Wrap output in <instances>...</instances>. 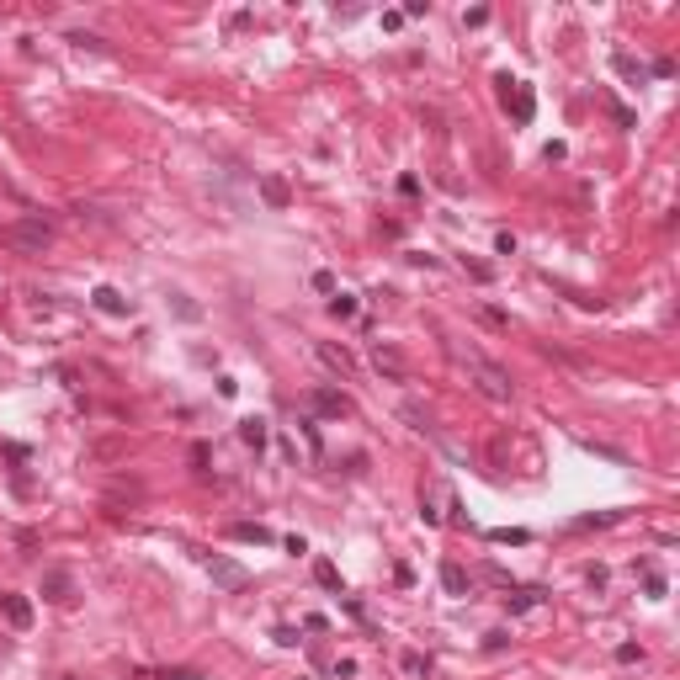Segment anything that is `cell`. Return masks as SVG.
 <instances>
[{"label":"cell","mask_w":680,"mask_h":680,"mask_svg":"<svg viewBox=\"0 0 680 680\" xmlns=\"http://www.w3.org/2000/svg\"><path fill=\"white\" fill-rule=\"evenodd\" d=\"M176 314H181V319H197V314H203V309H197V303H191V298H176Z\"/></svg>","instance_id":"obj_28"},{"label":"cell","mask_w":680,"mask_h":680,"mask_svg":"<svg viewBox=\"0 0 680 680\" xmlns=\"http://www.w3.org/2000/svg\"><path fill=\"white\" fill-rule=\"evenodd\" d=\"M457 361L468 367V378L478 383V394L484 399H494V404H511V394H515V383H511V372L505 367H494L484 351H473V346H457Z\"/></svg>","instance_id":"obj_1"},{"label":"cell","mask_w":680,"mask_h":680,"mask_svg":"<svg viewBox=\"0 0 680 680\" xmlns=\"http://www.w3.org/2000/svg\"><path fill=\"white\" fill-rule=\"evenodd\" d=\"M617 70L627 75V80H638V85H643V75H648L643 64H638V59H627V53H617Z\"/></svg>","instance_id":"obj_19"},{"label":"cell","mask_w":680,"mask_h":680,"mask_svg":"<svg viewBox=\"0 0 680 680\" xmlns=\"http://www.w3.org/2000/svg\"><path fill=\"white\" fill-rule=\"evenodd\" d=\"M633 659H643V648H638V643H622L617 648V665H633Z\"/></svg>","instance_id":"obj_26"},{"label":"cell","mask_w":680,"mask_h":680,"mask_svg":"<svg viewBox=\"0 0 680 680\" xmlns=\"http://www.w3.org/2000/svg\"><path fill=\"white\" fill-rule=\"evenodd\" d=\"M494 250H500V255H515V234H511V229H500V234H494Z\"/></svg>","instance_id":"obj_24"},{"label":"cell","mask_w":680,"mask_h":680,"mask_svg":"<svg viewBox=\"0 0 680 680\" xmlns=\"http://www.w3.org/2000/svg\"><path fill=\"white\" fill-rule=\"evenodd\" d=\"M319 361H324L330 372H340V378H357V361H351L346 346H330V340H319Z\"/></svg>","instance_id":"obj_7"},{"label":"cell","mask_w":680,"mask_h":680,"mask_svg":"<svg viewBox=\"0 0 680 680\" xmlns=\"http://www.w3.org/2000/svg\"><path fill=\"white\" fill-rule=\"evenodd\" d=\"M314 293H335V276L330 271H314Z\"/></svg>","instance_id":"obj_27"},{"label":"cell","mask_w":680,"mask_h":680,"mask_svg":"<svg viewBox=\"0 0 680 680\" xmlns=\"http://www.w3.org/2000/svg\"><path fill=\"white\" fill-rule=\"evenodd\" d=\"M314 579H319V585L330 590V596H346V590H340V574H335V563H330V558H319V563H314Z\"/></svg>","instance_id":"obj_15"},{"label":"cell","mask_w":680,"mask_h":680,"mask_svg":"<svg viewBox=\"0 0 680 680\" xmlns=\"http://www.w3.org/2000/svg\"><path fill=\"white\" fill-rule=\"evenodd\" d=\"M229 537H234V542H255V548L276 542V537H271V526H261V521H234V526H229Z\"/></svg>","instance_id":"obj_9"},{"label":"cell","mask_w":680,"mask_h":680,"mask_svg":"<svg viewBox=\"0 0 680 680\" xmlns=\"http://www.w3.org/2000/svg\"><path fill=\"white\" fill-rule=\"evenodd\" d=\"M489 542H515V548H521V542H532V532H505L500 526V532H489Z\"/></svg>","instance_id":"obj_21"},{"label":"cell","mask_w":680,"mask_h":680,"mask_svg":"<svg viewBox=\"0 0 680 680\" xmlns=\"http://www.w3.org/2000/svg\"><path fill=\"white\" fill-rule=\"evenodd\" d=\"M261 203L276 207V213H287V203H293V191H287L282 176H261Z\"/></svg>","instance_id":"obj_8"},{"label":"cell","mask_w":680,"mask_h":680,"mask_svg":"<svg viewBox=\"0 0 680 680\" xmlns=\"http://www.w3.org/2000/svg\"><path fill=\"white\" fill-rule=\"evenodd\" d=\"M372 367H378V372H383L388 383H404V378H409L404 357H399V351L388 346V340H378V346H372Z\"/></svg>","instance_id":"obj_4"},{"label":"cell","mask_w":680,"mask_h":680,"mask_svg":"<svg viewBox=\"0 0 680 680\" xmlns=\"http://www.w3.org/2000/svg\"><path fill=\"white\" fill-rule=\"evenodd\" d=\"M442 585H447V596H473V585H468L463 563H442Z\"/></svg>","instance_id":"obj_12"},{"label":"cell","mask_w":680,"mask_h":680,"mask_svg":"<svg viewBox=\"0 0 680 680\" xmlns=\"http://www.w3.org/2000/svg\"><path fill=\"white\" fill-rule=\"evenodd\" d=\"M0 617L11 622L16 633H27V627H32V601L16 596V590H6V596H0Z\"/></svg>","instance_id":"obj_5"},{"label":"cell","mask_w":680,"mask_h":680,"mask_svg":"<svg viewBox=\"0 0 680 680\" xmlns=\"http://www.w3.org/2000/svg\"><path fill=\"white\" fill-rule=\"evenodd\" d=\"M239 442H245V447H255V452H261V447H266V420H239Z\"/></svg>","instance_id":"obj_14"},{"label":"cell","mask_w":680,"mask_h":680,"mask_svg":"<svg viewBox=\"0 0 680 680\" xmlns=\"http://www.w3.org/2000/svg\"><path fill=\"white\" fill-rule=\"evenodd\" d=\"M404 669H409V675H425L430 665H425V659H420V654H404Z\"/></svg>","instance_id":"obj_29"},{"label":"cell","mask_w":680,"mask_h":680,"mask_svg":"<svg viewBox=\"0 0 680 680\" xmlns=\"http://www.w3.org/2000/svg\"><path fill=\"white\" fill-rule=\"evenodd\" d=\"M43 601H70V574H64V569H48L43 574Z\"/></svg>","instance_id":"obj_13"},{"label":"cell","mask_w":680,"mask_h":680,"mask_svg":"<svg viewBox=\"0 0 680 680\" xmlns=\"http://www.w3.org/2000/svg\"><path fill=\"white\" fill-rule=\"evenodd\" d=\"M606 107H611V117H617L622 128H638V117H633V112H627V107H622V101H606Z\"/></svg>","instance_id":"obj_22"},{"label":"cell","mask_w":680,"mask_h":680,"mask_svg":"<svg viewBox=\"0 0 680 680\" xmlns=\"http://www.w3.org/2000/svg\"><path fill=\"white\" fill-rule=\"evenodd\" d=\"M91 303H96L101 314H112V319H122V314H128V298H122L117 287H96V293H91Z\"/></svg>","instance_id":"obj_11"},{"label":"cell","mask_w":680,"mask_h":680,"mask_svg":"<svg viewBox=\"0 0 680 680\" xmlns=\"http://www.w3.org/2000/svg\"><path fill=\"white\" fill-rule=\"evenodd\" d=\"M463 271L473 276V282H489V276H494V266H484V261H468V255H463Z\"/></svg>","instance_id":"obj_20"},{"label":"cell","mask_w":680,"mask_h":680,"mask_svg":"<svg viewBox=\"0 0 680 680\" xmlns=\"http://www.w3.org/2000/svg\"><path fill=\"white\" fill-rule=\"evenodd\" d=\"M298 425H303V436H309V447H314V452H319V420H314V415H303Z\"/></svg>","instance_id":"obj_23"},{"label":"cell","mask_w":680,"mask_h":680,"mask_svg":"<svg viewBox=\"0 0 680 680\" xmlns=\"http://www.w3.org/2000/svg\"><path fill=\"white\" fill-rule=\"evenodd\" d=\"M542 601H548V590H537V585H526V590H511V596H505V611H511V617H521V611H532V606H542Z\"/></svg>","instance_id":"obj_10"},{"label":"cell","mask_w":680,"mask_h":680,"mask_svg":"<svg viewBox=\"0 0 680 680\" xmlns=\"http://www.w3.org/2000/svg\"><path fill=\"white\" fill-rule=\"evenodd\" d=\"M309 404L319 409L324 420H346V415H351V399H346V394H335V388H314Z\"/></svg>","instance_id":"obj_6"},{"label":"cell","mask_w":680,"mask_h":680,"mask_svg":"<svg viewBox=\"0 0 680 680\" xmlns=\"http://www.w3.org/2000/svg\"><path fill=\"white\" fill-rule=\"evenodd\" d=\"M207 574H213V585H218V590H229V596L250 585V569H245V563H234V558H218V553L207 558Z\"/></svg>","instance_id":"obj_3"},{"label":"cell","mask_w":680,"mask_h":680,"mask_svg":"<svg viewBox=\"0 0 680 680\" xmlns=\"http://www.w3.org/2000/svg\"><path fill=\"white\" fill-rule=\"evenodd\" d=\"M330 314L335 319H357V298L351 293H330Z\"/></svg>","instance_id":"obj_17"},{"label":"cell","mask_w":680,"mask_h":680,"mask_svg":"<svg viewBox=\"0 0 680 680\" xmlns=\"http://www.w3.org/2000/svg\"><path fill=\"white\" fill-rule=\"evenodd\" d=\"M617 521H622V511H596V515H579L574 526H579V532H590V526H617Z\"/></svg>","instance_id":"obj_18"},{"label":"cell","mask_w":680,"mask_h":680,"mask_svg":"<svg viewBox=\"0 0 680 680\" xmlns=\"http://www.w3.org/2000/svg\"><path fill=\"white\" fill-rule=\"evenodd\" d=\"M515 122H532V112H537V101H532V91H526V85L521 80H515Z\"/></svg>","instance_id":"obj_16"},{"label":"cell","mask_w":680,"mask_h":680,"mask_svg":"<svg viewBox=\"0 0 680 680\" xmlns=\"http://www.w3.org/2000/svg\"><path fill=\"white\" fill-rule=\"evenodd\" d=\"M643 590H648V596H654V601H659V596H665V579H659V574H654V569H648V574H643Z\"/></svg>","instance_id":"obj_25"},{"label":"cell","mask_w":680,"mask_h":680,"mask_svg":"<svg viewBox=\"0 0 680 680\" xmlns=\"http://www.w3.org/2000/svg\"><path fill=\"white\" fill-rule=\"evenodd\" d=\"M0 239H6V245H16L22 255H43L48 245H53V229H48V224H37V218H22V224L0 229Z\"/></svg>","instance_id":"obj_2"}]
</instances>
